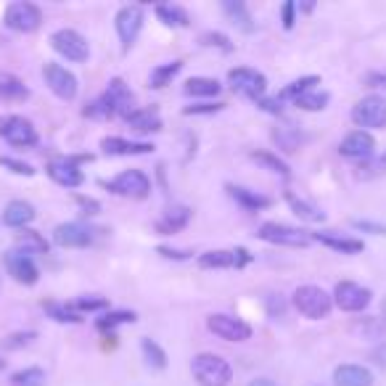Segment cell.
Wrapping results in <instances>:
<instances>
[{
	"label": "cell",
	"instance_id": "db71d44e",
	"mask_svg": "<svg viewBox=\"0 0 386 386\" xmlns=\"http://www.w3.org/2000/svg\"><path fill=\"white\" fill-rule=\"evenodd\" d=\"M360 170H363V172L360 175H381V172H386V153L384 156H378L376 162H373V159H368V162H363L360 164Z\"/></svg>",
	"mask_w": 386,
	"mask_h": 386
},
{
	"label": "cell",
	"instance_id": "ee69618b",
	"mask_svg": "<svg viewBox=\"0 0 386 386\" xmlns=\"http://www.w3.org/2000/svg\"><path fill=\"white\" fill-rule=\"evenodd\" d=\"M199 40H201V45H206V48H217V51H223V53L235 51V45L230 42V37L223 35V32H204Z\"/></svg>",
	"mask_w": 386,
	"mask_h": 386
},
{
	"label": "cell",
	"instance_id": "8d00e7d4",
	"mask_svg": "<svg viewBox=\"0 0 386 386\" xmlns=\"http://www.w3.org/2000/svg\"><path fill=\"white\" fill-rule=\"evenodd\" d=\"M249 159L257 162L259 167H264V170H270V172L281 175V177H288V175H291V167L273 151H257L255 148V151H249Z\"/></svg>",
	"mask_w": 386,
	"mask_h": 386
},
{
	"label": "cell",
	"instance_id": "83f0119b",
	"mask_svg": "<svg viewBox=\"0 0 386 386\" xmlns=\"http://www.w3.org/2000/svg\"><path fill=\"white\" fill-rule=\"evenodd\" d=\"M349 331H352L357 339H363V341H378V344H381V339L386 336V320L378 315L357 317V320H352Z\"/></svg>",
	"mask_w": 386,
	"mask_h": 386
},
{
	"label": "cell",
	"instance_id": "ba28073f",
	"mask_svg": "<svg viewBox=\"0 0 386 386\" xmlns=\"http://www.w3.org/2000/svg\"><path fill=\"white\" fill-rule=\"evenodd\" d=\"M257 238L267 241L275 246H291V249H305L312 244V233L310 230H299L283 223H262L257 228Z\"/></svg>",
	"mask_w": 386,
	"mask_h": 386
},
{
	"label": "cell",
	"instance_id": "ab89813d",
	"mask_svg": "<svg viewBox=\"0 0 386 386\" xmlns=\"http://www.w3.org/2000/svg\"><path fill=\"white\" fill-rule=\"evenodd\" d=\"M141 352H143L146 365L151 368V370H164V368H167V352H164L162 346L156 344L153 339L143 336V339H141Z\"/></svg>",
	"mask_w": 386,
	"mask_h": 386
},
{
	"label": "cell",
	"instance_id": "7a4b0ae2",
	"mask_svg": "<svg viewBox=\"0 0 386 386\" xmlns=\"http://www.w3.org/2000/svg\"><path fill=\"white\" fill-rule=\"evenodd\" d=\"M291 302H294L296 312L299 315H305L307 320H323V317L331 315V310H334V296L328 294L325 288L320 286H299L291 296Z\"/></svg>",
	"mask_w": 386,
	"mask_h": 386
},
{
	"label": "cell",
	"instance_id": "4316f807",
	"mask_svg": "<svg viewBox=\"0 0 386 386\" xmlns=\"http://www.w3.org/2000/svg\"><path fill=\"white\" fill-rule=\"evenodd\" d=\"M334 386H373V373L365 365L346 363L334 370Z\"/></svg>",
	"mask_w": 386,
	"mask_h": 386
},
{
	"label": "cell",
	"instance_id": "2e32d148",
	"mask_svg": "<svg viewBox=\"0 0 386 386\" xmlns=\"http://www.w3.org/2000/svg\"><path fill=\"white\" fill-rule=\"evenodd\" d=\"M143 8L141 6H122L114 16V27H117V35H119V42H122V51H130L138 35L143 30Z\"/></svg>",
	"mask_w": 386,
	"mask_h": 386
},
{
	"label": "cell",
	"instance_id": "b9f144b4",
	"mask_svg": "<svg viewBox=\"0 0 386 386\" xmlns=\"http://www.w3.org/2000/svg\"><path fill=\"white\" fill-rule=\"evenodd\" d=\"M328 101H331V95L317 88V90H310L305 93V95H299L294 101V106L302 109V112H323L325 106H328Z\"/></svg>",
	"mask_w": 386,
	"mask_h": 386
},
{
	"label": "cell",
	"instance_id": "d590c367",
	"mask_svg": "<svg viewBox=\"0 0 386 386\" xmlns=\"http://www.w3.org/2000/svg\"><path fill=\"white\" fill-rule=\"evenodd\" d=\"M0 98L3 101H27L30 98V88L19 80V77H13V74H0Z\"/></svg>",
	"mask_w": 386,
	"mask_h": 386
},
{
	"label": "cell",
	"instance_id": "6f0895ef",
	"mask_svg": "<svg viewBox=\"0 0 386 386\" xmlns=\"http://www.w3.org/2000/svg\"><path fill=\"white\" fill-rule=\"evenodd\" d=\"M296 11H302V13H312V11H315V0H302V3H296Z\"/></svg>",
	"mask_w": 386,
	"mask_h": 386
},
{
	"label": "cell",
	"instance_id": "6da1fadb",
	"mask_svg": "<svg viewBox=\"0 0 386 386\" xmlns=\"http://www.w3.org/2000/svg\"><path fill=\"white\" fill-rule=\"evenodd\" d=\"M191 373L199 386H230V381H233L230 363L214 352H201L193 357Z\"/></svg>",
	"mask_w": 386,
	"mask_h": 386
},
{
	"label": "cell",
	"instance_id": "74e56055",
	"mask_svg": "<svg viewBox=\"0 0 386 386\" xmlns=\"http://www.w3.org/2000/svg\"><path fill=\"white\" fill-rule=\"evenodd\" d=\"M42 310H45V315L51 317V320H56V323H69V325H80L85 317L77 315L74 310H71L66 302H42Z\"/></svg>",
	"mask_w": 386,
	"mask_h": 386
},
{
	"label": "cell",
	"instance_id": "d6986e66",
	"mask_svg": "<svg viewBox=\"0 0 386 386\" xmlns=\"http://www.w3.org/2000/svg\"><path fill=\"white\" fill-rule=\"evenodd\" d=\"M103 95H106V101H109V106H112L114 117H130L138 106H135V95H132V90L124 85L122 77H114V80H109V85H106V90H103Z\"/></svg>",
	"mask_w": 386,
	"mask_h": 386
},
{
	"label": "cell",
	"instance_id": "816d5d0a",
	"mask_svg": "<svg viewBox=\"0 0 386 386\" xmlns=\"http://www.w3.org/2000/svg\"><path fill=\"white\" fill-rule=\"evenodd\" d=\"M257 106H259L262 112L275 114V117H281V114H283V106H286V103L281 101L278 95H264V98H259V101H257Z\"/></svg>",
	"mask_w": 386,
	"mask_h": 386
},
{
	"label": "cell",
	"instance_id": "484cf974",
	"mask_svg": "<svg viewBox=\"0 0 386 386\" xmlns=\"http://www.w3.org/2000/svg\"><path fill=\"white\" fill-rule=\"evenodd\" d=\"M124 122L135 132H159L164 127L156 106H138L130 117H124Z\"/></svg>",
	"mask_w": 386,
	"mask_h": 386
},
{
	"label": "cell",
	"instance_id": "1f68e13d",
	"mask_svg": "<svg viewBox=\"0 0 386 386\" xmlns=\"http://www.w3.org/2000/svg\"><path fill=\"white\" fill-rule=\"evenodd\" d=\"M138 320L135 312L130 310H109V312H103L98 320H95V331L103 336H114V331L119 328V325H132Z\"/></svg>",
	"mask_w": 386,
	"mask_h": 386
},
{
	"label": "cell",
	"instance_id": "5bb4252c",
	"mask_svg": "<svg viewBox=\"0 0 386 386\" xmlns=\"http://www.w3.org/2000/svg\"><path fill=\"white\" fill-rule=\"evenodd\" d=\"M331 296H334V305L339 307L341 312H363V310H368L370 299H373L370 288H365V286H360V283H352V281L336 283Z\"/></svg>",
	"mask_w": 386,
	"mask_h": 386
},
{
	"label": "cell",
	"instance_id": "8fae6325",
	"mask_svg": "<svg viewBox=\"0 0 386 386\" xmlns=\"http://www.w3.org/2000/svg\"><path fill=\"white\" fill-rule=\"evenodd\" d=\"M51 48L59 53L62 59L74 62V64L88 62V56H90V45H88V40H85L77 30H69V27H62V30L53 32Z\"/></svg>",
	"mask_w": 386,
	"mask_h": 386
},
{
	"label": "cell",
	"instance_id": "9c48e42d",
	"mask_svg": "<svg viewBox=\"0 0 386 386\" xmlns=\"http://www.w3.org/2000/svg\"><path fill=\"white\" fill-rule=\"evenodd\" d=\"M255 262V255L246 246L235 249H212L199 255V267L204 270H244L246 264Z\"/></svg>",
	"mask_w": 386,
	"mask_h": 386
},
{
	"label": "cell",
	"instance_id": "94428289",
	"mask_svg": "<svg viewBox=\"0 0 386 386\" xmlns=\"http://www.w3.org/2000/svg\"><path fill=\"white\" fill-rule=\"evenodd\" d=\"M384 320H386V299H384Z\"/></svg>",
	"mask_w": 386,
	"mask_h": 386
},
{
	"label": "cell",
	"instance_id": "ffe728a7",
	"mask_svg": "<svg viewBox=\"0 0 386 386\" xmlns=\"http://www.w3.org/2000/svg\"><path fill=\"white\" fill-rule=\"evenodd\" d=\"M191 217H193L191 206H185V204H172L170 209H164V212L159 214V220L153 223V230L159 235H175L188 228Z\"/></svg>",
	"mask_w": 386,
	"mask_h": 386
},
{
	"label": "cell",
	"instance_id": "f6af8a7d",
	"mask_svg": "<svg viewBox=\"0 0 386 386\" xmlns=\"http://www.w3.org/2000/svg\"><path fill=\"white\" fill-rule=\"evenodd\" d=\"M37 339V331H13L3 339V349H8V352H16L21 346H30L32 341Z\"/></svg>",
	"mask_w": 386,
	"mask_h": 386
},
{
	"label": "cell",
	"instance_id": "680465c9",
	"mask_svg": "<svg viewBox=\"0 0 386 386\" xmlns=\"http://www.w3.org/2000/svg\"><path fill=\"white\" fill-rule=\"evenodd\" d=\"M249 386H275V381H270V378H255V381H249Z\"/></svg>",
	"mask_w": 386,
	"mask_h": 386
},
{
	"label": "cell",
	"instance_id": "52a82bcc",
	"mask_svg": "<svg viewBox=\"0 0 386 386\" xmlns=\"http://www.w3.org/2000/svg\"><path fill=\"white\" fill-rule=\"evenodd\" d=\"M352 122L360 127V130H384L386 127V98L384 95H376L370 93L365 98L352 106Z\"/></svg>",
	"mask_w": 386,
	"mask_h": 386
},
{
	"label": "cell",
	"instance_id": "4fadbf2b",
	"mask_svg": "<svg viewBox=\"0 0 386 386\" xmlns=\"http://www.w3.org/2000/svg\"><path fill=\"white\" fill-rule=\"evenodd\" d=\"M206 328H209L217 339L233 341V344H241V341H249V339H252V325L235 315H225V312H214V315L206 317Z\"/></svg>",
	"mask_w": 386,
	"mask_h": 386
},
{
	"label": "cell",
	"instance_id": "8992f818",
	"mask_svg": "<svg viewBox=\"0 0 386 386\" xmlns=\"http://www.w3.org/2000/svg\"><path fill=\"white\" fill-rule=\"evenodd\" d=\"M228 85L235 95L241 98H249V101H259L267 95V77L262 71L249 69V66H235V69L228 71Z\"/></svg>",
	"mask_w": 386,
	"mask_h": 386
},
{
	"label": "cell",
	"instance_id": "7dc6e473",
	"mask_svg": "<svg viewBox=\"0 0 386 386\" xmlns=\"http://www.w3.org/2000/svg\"><path fill=\"white\" fill-rule=\"evenodd\" d=\"M0 167L8 170V172H13V175H19V177H32V175L37 172L32 164L21 162V159H13V156H0Z\"/></svg>",
	"mask_w": 386,
	"mask_h": 386
},
{
	"label": "cell",
	"instance_id": "3957f363",
	"mask_svg": "<svg viewBox=\"0 0 386 386\" xmlns=\"http://www.w3.org/2000/svg\"><path fill=\"white\" fill-rule=\"evenodd\" d=\"M93 162V153H80V156H56L45 164V172L56 185L62 188H80L85 183L82 164Z\"/></svg>",
	"mask_w": 386,
	"mask_h": 386
},
{
	"label": "cell",
	"instance_id": "7c38bea8",
	"mask_svg": "<svg viewBox=\"0 0 386 386\" xmlns=\"http://www.w3.org/2000/svg\"><path fill=\"white\" fill-rule=\"evenodd\" d=\"M42 80L48 85V90H51L56 98H62V101H74L77 93H80L77 77H74L66 66H62V64H56V62H48L42 66Z\"/></svg>",
	"mask_w": 386,
	"mask_h": 386
},
{
	"label": "cell",
	"instance_id": "cb8c5ba5",
	"mask_svg": "<svg viewBox=\"0 0 386 386\" xmlns=\"http://www.w3.org/2000/svg\"><path fill=\"white\" fill-rule=\"evenodd\" d=\"M312 241L328 246V249H334V252H339V255H349V257L360 255V252L365 249V244H363L360 238L339 235V233H334V230H317V233H312Z\"/></svg>",
	"mask_w": 386,
	"mask_h": 386
},
{
	"label": "cell",
	"instance_id": "f5cc1de1",
	"mask_svg": "<svg viewBox=\"0 0 386 386\" xmlns=\"http://www.w3.org/2000/svg\"><path fill=\"white\" fill-rule=\"evenodd\" d=\"M352 228H355V230H360V233L386 235V225H381V223H370V220H352Z\"/></svg>",
	"mask_w": 386,
	"mask_h": 386
},
{
	"label": "cell",
	"instance_id": "e575fe53",
	"mask_svg": "<svg viewBox=\"0 0 386 386\" xmlns=\"http://www.w3.org/2000/svg\"><path fill=\"white\" fill-rule=\"evenodd\" d=\"M320 82H323V80H320L317 74H307V77H299V80L288 82L283 90L278 93V98H281L283 103L286 101L294 103L299 95H305V93H310V90H317V85H320Z\"/></svg>",
	"mask_w": 386,
	"mask_h": 386
},
{
	"label": "cell",
	"instance_id": "681fc988",
	"mask_svg": "<svg viewBox=\"0 0 386 386\" xmlns=\"http://www.w3.org/2000/svg\"><path fill=\"white\" fill-rule=\"evenodd\" d=\"M296 0H286L283 6H281V21H283V30L286 32H291L294 30V24H296Z\"/></svg>",
	"mask_w": 386,
	"mask_h": 386
},
{
	"label": "cell",
	"instance_id": "d4e9b609",
	"mask_svg": "<svg viewBox=\"0 0 386 386\" xmlns=\"http://www.w3.org/2000/svg\"><path fill=\"white\" fill-rule=\"evenodd\" d=\"M35 217H37V212H35V206L30 201H8L6 209H3V225L13 228V230L30 228V223Z\"/></svg>",
	"mask_w": 386,
	"mask_h": 386
},
{
	"label": "cell",
	"instance_id": "7bdbcfd3",
	"mask_svg": "<svg viewBox=\"0 0 386 386\" xmlns=\"http://www.w3.org/2000/svg\"><path fill=\"white\" fill-rule=\"evenodd\" d=\"M11 386H45V370L37 365L21 368L11 376Z\"/></svg>",
	"mask_w": 386,
	"mask_h": 386
},
{
	"label": "cell",
	"instance_id": "7402d4cb",
	"mask_svg": "<svg viewBox=\"0 0 386 386\" xmlns=\"http://www.w3.org/2000/svg\"><path fill=\"white\" fill-rule=\"evenodd\" d=\"M225 191H228V196H230L241 209H246V212H259V209L273 206V199H270V196H264V193L259 191H252V188H244V185L228 183Z\"/></svg>",
	"mask_w": 386,
	"mask_h": 386
},
{
	"label": "cell",
	"instance_id": "9a60e30c",
	"mask_svg": "<svg viewBox=\"0 0 386 386\" xmlns=\"http://www.w3.org/2000/svg\"><path fill=\"white\" fill-rule=\"evenodd\" d=\"M3 267H6V273L21 286H35L40 281V267L35 264L30 255H24L19 249H8L6 255H3Z\"/></svg>",
	"mask_w": 386,
	"mask_h": 386
},
{
	"label": "cell",
	"instance_id": "ac0fdd59",
	"mask_svg": "<svg viewBox=\"0 0 386 386\" xmlns=\"http://www.w3.org/2000/svg\"><path fill=\"white\" fill-rule=\"evenodd\" d=\"M53 244L62 249H85L93 244V230L82 223H62L53 230Z\"/></svg>",
	"mask_w": 386,
	"mask_h": 386
},
{
	"label": "cell",
	"instance_id": "f907efd6",
	"mask_svg": "<svg viewBox=\"0 0 386 386\" xmlns=\"http://www.w3.org/2000/svg\"><path fill=\"white\" fill-rule=\"evenodd\" d=\"M74 201L77 206L82 209V214H88V217H95V214H101V204L90 199V196H82V193H74Z\"/></svg>",
	"mask_w": 386,
	"mask_h": 386
},
{
	"label": "cell",
	"instance_id": "30bf717a",
	"mask_svg": "<svg viewBox=\"0 0 386 386\" xmlns=\"http://www.w3.org/2000/svg\"><path fill=\"white\" fill-rule=\"evenodd\" d=\"M0 138L16 148H32L37 146V127L21 114H6L0 117Z\"/></svg>",
	"mask_w": 386,
	"mask_h": 386
},
{
	"label": "cell",
	"instance_id": "c3c4849f",
	"mask_svg": "<svg viewBox=\"0 0 386 386\" xmlns=\"http://www.w3.org/2000/svg\"><path fill=\"white\" fill-rule=\"evenodd\" d=\"M156 255L164 257V259H175V262H185V259H193L191 249H172V246H156Z\"/></svg>",
	"mask_w": 386,
	"mask_h": 386
},
{
	"label": "cell",
	"instance_id": "e0dca14e",
	"mask_svg": "<svg viewBox=\"0 0 386 386\" xmlns=\"http://www.w3.org/2000/svg\"><path fill=\"white\" fill-rule=\"evenodd\" d=\"M339 153L344 156V159H352V162H368V159H373V153H376V138L365 130H355L349 132L344 141L339 143Z\"/></svg>",
	"mask_w": 386,
	"mask_h": 386
},
{
	"label": "cell",
	"instance_id": "603a6c76",
	"mask_svg": "<svg viewBox=\"0 0 386 386\" xmlns=\"http://www.w3.org/2000/svg\"><path fill=\"white\" fill-rule=\"evenodd\" d=\"M223 13L238 32H244V35H255L257 32V21L244 0H223Z\"/></svg>",
	"mask_w": 386,
	"mask_h": 386
},
{
	"label": "cell",
	"instance_id": "836d02e7",
	"mask_svg": "<svg viewBox=\"0 0 386 386\" xmlns=\"http://www.w3.org/2000/svg\"><path fill=\"white\" fill-rule=\"evenodd\" d=\"M220 90H223V85L212 77H191L183 85V93L188 98H214V95H220Z\"/></svg>",
	"mask_w": 386,
	"mask_h": 386
},
{
	"label": "cell",
	"instance_id": "f35d334b",
	"mask_svg": "<svg viewBox=\"0 0 386 386\" xmlns=\"http://www.w3.org/2000/svg\"><path fill=\"white\" fill-rule=\"evenodd\" d=\"M273 141L275 146L281 148V151L286 153H294L296 148H299V143H302V132L296 130V127H291V124H283V127H273Z\"/></svg>",
	"mask_w": 386,
	"mask_h": 386
},
{
	"label": "cell",
	"instance_id": "44dd1931",
	"mask_svg": "<svg viewBox=\"0 0 386 386\" xmlns=\"http://www.w3.org/2000/svg\"><path fill=\"white\" fill-rule=\"evenodd\" d=\"M101 151L106 156H146V153H153V143L109 135V138H101Z\"/></svg>",
	"mask_w": 386,
	"mask_h": 386
},
{
	"label": "cell",
	"instance_id": "60d3db41",
	"mask_svg": "<svg viewBox=\"0 0 386 386\" xmlns=\"http://www.w3.org/2000/svg\"><path fill=\"white\" fill-rule=\"evenodd\" d=\"M69 307L77 312V315L85 317V312H109V299L106 296H77V299H71Z\"/></svg>",
	"mask_w": 386,
	"mask_h": 386
},
{
	"label": "cell",
	"instance_id": "9f6ffc18",
	"mask_svg": "<svg viewBox=\"0 0 386 386\" xmlns=\"http://www.w3.org/2000/svg\"><path fill=\"white\" fill-rule=\"evenodd\" d=\"M365 85L368 88H386V71H368Z\"/></svg>",
	"mask_w": 386,
	"mask_h": 386
},
{
	"label": "cell",
	"instance_id": "f1b7e54d",
	"mask_svg": "<svg viewBox=\"0 0 386 386\" xmlns=\"http://www.w3.org/2000/svg\"><path fill=\"white\" fill-rule=\"evenodd\" d=\"M16 249L24 252V255H48L51 252V241L40 233V230H35V228H24L16 233Z\"/></svg>",
	"mask_w": 386,
	"mask_h": 386
},
{
	"label": "cell",
	"instance_id": "91938a15",
	"mask_svg": "<svg viewBox=\"0 0 386 386\" xmlns=\"http://www.w3.org/2000/svg\"><path fill=\"white\" fill-rule=\"evenodd\" d=\"M0 370H6V360L3 357H0Z\"/></svg>",
	"mask_w": 386,
	"mask_h": 386
},
{
	"label": "cell",
	"instance_id": "d6a6232c",
	"mask_svg": "<svg viewBox=\"0 0 386 386\" xmlns=\"http://www.w3.org/2000/svg\"><path fill=\"white\" fill-rule=\"evenodd\" d=\"M180 69H183V62H180V59L153 66L151 74H148V88H151V90H164L167 85H172V80L180 74Z\"/></svg>",
	"mask_w": 386,
	"mask_h": 386
},
{
	"label": "cell",
	"instance_id": "11a10c76",
	"mask_svg": "<svg viewBox=\"0 0 386 386\" xmlns=\"http://www.w3.org/2000/svg\"><path fill=\"white\" fill-rule=\"evenodd\" d=\"M368 360H370L373 365L384 368V370H386V341H381V344L373 346V349H370V355H368Z\"/></svg>",
	"mask_w": 386,
	"mask_h": 386
},
{
	"label": "cell",
	"instance_id": "f546056e",
	"mask_svg": "<svg viewBox=\"0 0 386 386\" xmlns=\"http://www.w3.org/2000/svg\"><path fill=\"white\" fill-rule=\"evenodd\" d=\"M156 19L162 21L164 27H172V30H185V27H191V16H188V11L183 6H177V3H159L156 8Z\"/></svg>",
	"mask_w": 386,
	"mask_h": 386
},
{
	"label": "cell",
	"instance_id": "5b68a950",
	"mask_svg": "<svg viewBox=\"0 0 386 386\" xmlns=\"http://www.w3.org/2000/svg\"><path fill=\"white\" fill-rule=\"evenodd\" d=\"M42 24V11L40 6H35L30 0H13L3 11V27H8L21 35H32L37 32Z\"/></svg>",
	"mask_w": 386,
	"mask_h": 386
},
{
	"label": "cell",
	"instance_id": "277c9868",
	"mask_svg": "<svg viewBox=\"0 0 386 386\" xmlns=\"http://www.w3.org/2000/svg\"><path fill=\"white\" fill-rule=\"evenodd\" d=\"M101 188H106L114 196H124V199H132V201H143L151 196V177L143 172V170H124L119 172L114 180H101Z\"/></svg>",
	"mask_w": 386,
	"mask_h": 386
},
{
	"label": "cell",
	"instance_id": "4dcf8cb0",
	"mask_svg": "<svg viewBox=\"0 0 386 386\" xmlns=\"http://www.w3.org/2000/svg\"><path fill=\"white\" fill-rule=\"evenodd\" d=\"M283 199L286 204L291 206V212L299 217V220H305V223H325V212H320L315 204L305 201V199H299L294 191H283Z\"/></svg>",
	"mask_w": 386,
	"mask_h": 386
},
{
	"label": "cell",
	"instance_id": "bcb514c9",
	"mask_svg": "<svg viewBox=\"0 0 386 386\" xmlns=\"http://www.w3.org/2000/svg\"><path fill=\"white\" fill-rule=\"evenodd\" d=\"M225 103L220 101H199V103H191V106H185L183 114L185 117H209V114H217L223 112Z\"/></svg>",
	"mask_w": 386,
	"mask_h": 386
}]
</instances>
